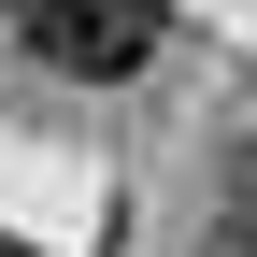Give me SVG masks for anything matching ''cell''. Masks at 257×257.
Returning <instances> with one entry per match:
<instances>
[{
  "label": "cell",
  "instance_id": "6da1fadb",
  "mask_svg": "<svg viewBox=\"0 0 257 257\" xmlns=\"http://www.w3.org/2000/svg\"><path fill=\"white\" fill-rule=\"evenodd\" d=\"M15 29H29V57L72 72V86H128V72H157V43H172L157 0H15Z\"/></svg>",
  "mask_w": 257,
  "mask_h": 257
},
{
  "label": "cell",
  "instance_id": "7a4b0ae2",
  "mask_svg": "<svg viewBox=\"0 0 257 257\" xmlns=\"http://www.w3.org/2000/svg\"><path fill=\"white\" fill-rule=\"evenodd\" d=\"M214 257H257V186L229 200V229H214Z\"/></svg>",
  "mask_w": 257,
  "mask_h": 257
},
{
  "label": "cell",
  "instance_id": "3957f363",
  "mask_svg": "<svg viewBox=\"0 0 257 257\" xmlns=\"http://www.w3.org/2000/svg\"><path fill=\"white\" fill-rule=\"evenodd\" d=\"M0 15H15V0H0Z\"/></svg>",
  "mask_w": 257,
  "mask_h": 257
}]
</instances>
